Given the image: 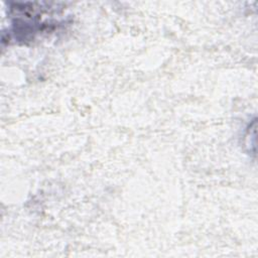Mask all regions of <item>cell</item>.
I'll return each instance as SVG.
<instances>
[{
	"label": "cell",
	"instance_id": "obj_1",
	"mask_svg": "<svg viewBox=\"0 0 258 258\" xmlns=\"http://www.w3.org/2000/svg\"><path fill=\"white\" fill-rule=\"evenodd\" d=\"M12 17L13 35L22 42L31 41L35 36L46 29L49 31L55 26V21L45 20L44 16L52 14L51 8L45 9L35 3H15L10 8Z\"/></svg>",
	"mask_w": 258,
	"mask_h": 258
}]
</instances>
